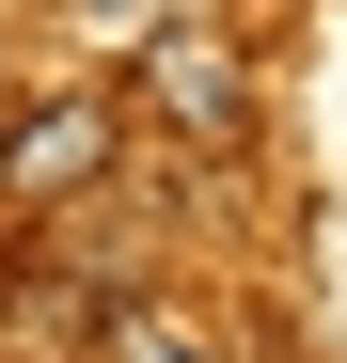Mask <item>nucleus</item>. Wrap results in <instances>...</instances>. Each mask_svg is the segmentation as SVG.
I'll return each instance as SVG.
<instances>
[{
	"label": "nucleus",
	"instance_id": "obj_1",
	"mask_svg": "<svg viewBox=\"0 0 347 363\" xmlns=\"http://www.w3.org/2000/svg\"><path fill=\"white\" fill-rule=\"evenodd\" d=\"M127 174V95L110 79H47L0 111V221H64Z\"/></svg>",
	"mask_w": 347,
	"mask_h": 363
},
{
	"label": "nucleus",
	"instance_id": "obj_2",
	"mask_svg": "<svg viewBox=\"0 0 347 363\" xmlns=\"http://www.w3.org/2000/svg\"><path fill=\"white\" fill-rule=\"evenodd\" d=\"M142 95L174 111V143H190V158H221V174H253V158H268L253 48L221 32V16H158V32H142Z\"/></svg>",
	"mask_w": 347,
	"mask_h": 363
},
{
	"label": "nucleus",
	"instance_id": "obj_3",
	"mask_svg": "<svg viewBox=\"0 0 347 363\" xmlns=\"http://www.w3.org/2000/svg\"><path fill=\"white\" fill-rule=\"evenodd\" d=\"M95 363H221V332L190 316L174 284H142V300H110V332H95Z\"/></svg>",
	"mask_w": 347,
	"mask_h": 363
}]
</instances>
